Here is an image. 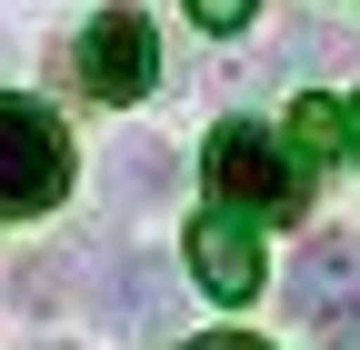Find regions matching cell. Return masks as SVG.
Wrapping results in <instances>:
<instances>
[{"label": "cell", "mask_w": 360, "mask_h": 350, "mask_svg": "<svg viewBox=\"0 0 360 350\" xmlns=\"http://www.w3.org/2000/svg\"><path fill=\"white\" fill-rule=\"evenodd\" d=\"M210 190H220V210H260V221H300V200H310V181L290 170V150L260 141L250 120H220L210 130Z\"/></svg>", "instance_id": "6da1fadb"}, {"label": "cell", "mask_w": 360, "mask_h": 350, "mask_svg": "<svg viewBox=\"0 0 360 350\" xmlns=\"http://www.w3.org/2000/svg\"><path fill=\"white\" fill-rule=\"evenodd\" d=\"M70 190V141L40 101L0 91V210H51Z\"/></svg>", "instance_id": "7a4b0ae2"}, {"label": "cell", "mask_w": 360, "mask_h": 350, "mask_svg": "<svg viewBox=\"0 0 360 350\" xmlns=\"http://www.w3.org/2000/svg\"><path fill=\"white\" fill-rule=\"evenodd\" d=\"M290 311L310 320V340H321V350H360V250H350L340 231H321V240L300 250Z\"/></svg>", "instance_id": "3957f363"}, {"label": "cell", "mask_w": 360, "mask_h": 350, "mask_svg": "<svg viewBox=\"0 0 360 350\" xmlns=\"http://www.w3.org/2000/svg\"><path fill=\"white\" fill-rule=\"evenodd\" d=\"M150 70H160V40H150L141 11H101V20L80 30V80H90V101H141Z\"/></svg>", "instance_id": "277c9868"}, {"label": "cell", "mask_w": 360, "mask_h": 350, "mask_svg": "<svg viewBox=\"0 0 360 350\" xmlns=\"http://www.w3.org/2000/svg\"><path fill=\"white\" fill-rule=\"evenodd\" d=\"M191 271L210 300H250L260 290V240H250V210H200L191 221Z\"/></svg>", "instance_id": "5b68a950"}, {"label": "cell", "mask_w": 360, "mask_h": 350, "mask_svg": "<svg viewBox=\"0 0 360 350\" xmlns=\"http://www.w3.org/2000/svg\"><path fill=\"white\" fill-rule=\"evenodd\" d=\"M180 311V260H120V290H110V320L130 340H170Z\"/></svg>", "instance_id": "8992f818"}, {"label": "cell", "mask_w": 360, "mask_h": 350, "mask_svg": "<svg viewBox=\"0 0 360 350\" xmlns=\"http://www.w3.org/2000/svg\"><path fill=\"white\" fill-rule=\"evenodd\" d=\"M11 300L20 311H70V300H90V311H101V271H90V250H40V260H20L11 271Z\"/></svg>", "instance_id": "52a82bcc"}, {"label": "cell", "mask_w": 360, "mask_h": 350, "mask_svg": "<svg viewBox=\"0 0 360 350\" xmlns=\"http://www.w3.org/2000/svg\"><path fill=\"white\" fill-rule=\"evenodd\" d=\"M160 190H170V150H160V141H120V150H110V200H120V210H150Z\"/></svg>", "instance_id": "ba28073f"}, {"label": "cell", "mask_w": 360, "mask_h": 350, "mask_svg": "<svg viewBox=\"0 0 360 350\" xmlns=\"http://www.w3.org/2000/svg\"><path fill=\"white\" fill-rule=\"evenodd\" d=\"M290 130H300V150H340V141H350V120H340L330 101H300V120H290Z\"/></svg>", "instance_id": "9c48e42d"}, {"label": "cell", "mask_w": 360, "mask_h": 350, "mask_svg": "<svg viewBox=\"0 0 360 350\" xmlns=\"http://www.w3.org/2000/svg\"><path fill=\"white\" fill-rule=\"evenodd\" d=\"M250 11H260V0H191V20H200V30H240Z\"/></svg>", "instance_id": "30bf717a"}, {"label": "cell", "mask_w": 360, "mask_h": 350, "mask_svg": "<svg viewBox=\"0 0 360 350\" xmlns=\"http://www.w3.org/2000/svg\"><path fill=\"white\" fill-rule=\"evenodd\" d=\"M191 350H260V340H191Z\"/></svg>", "instance_id": "8fae6325"}, {"label": "cell", "mask_w": 360, "mask_h": 350, "mask_svg": "<svg viewBox=\"0 0 360 350\" xmlns=\"http://www.w3.org/2000/svg\"><path fill=\"white\" fill-rule=\"evenodd\" d=\"M350 160H360V101H350Z\"/></svg>", "instance_id": "7c38bea8"}, {"label": "cell", "mask_w": 360, "mask_h": 350, "mask_svg": "<svg viewBox=\"0 0 360 350\" xmlns=\"http://www.w3.org/2000/svg\"><path fill=\"white\" fill-rule=\"evenodd\" d=\"M51 350H60V340H51Z\"/></svg>", "instance_id": "4fadbf2b"}]
</instances>
